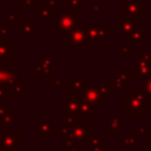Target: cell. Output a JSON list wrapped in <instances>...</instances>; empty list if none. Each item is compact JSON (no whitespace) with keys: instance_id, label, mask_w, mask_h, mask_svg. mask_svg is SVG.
Segmentation results:
<instances>
[{"instance_id":"17","label":"cell","mask_w":151,"mask_h":151,"mask_svg":"<svg viewBox=\"0 0 151 151\" xmlns=\"http://www.w3.org/2000/svg\"><path fill=\"white\" fill-rule=\"evenodd\" d=\"M63 144H64V146H66L68 150L72 149V147H74V142H73V139H72L71 137L63 138Z\"/></svg>"},{"instance_id":"8","label":"cell","mask_w":151,"mask_h":151,"mask_svg":"<svg viewBox=\"0 0 151 151\" xmlns=\"http://www.w3.org/2000/svg\"><path fill=\"white\" fill-rule=\"evenodd\" d=\"M63 122L65 125L72 127L73 125H76L79 122V113L78 112H68V111H64V118Z\"/></svg>"},{"instance_id":"11","label":"cell","mask_w":151,"mask_h":151,"mask_svg":"<svg viewBox=\"0 0 151 151\" xmlns=\"http://www.w3.org/2000/svg\"><path fill=\"white\" fill-rule=\"evenodd\" d=\"M15 112L14 111H8L5 116H1L0 117V126H4V125H7V126H13L15 124Z\"/></svg>"},{"instance_id":"15","label":"cell","mask_w":151,"mask_h":151,"mask_svg":"<svg viewBox=\"0 0 151 151\" xmlns=\"http://www.w3.org/2000/svg\"><path fill=\"white\" fill-rule=\"evenodd\" d=\"M7 42H2L1 45H0V58H1V63L2 61H5V60H7V58H5V57H7V50H8V47H6L5 45H6Z\"/></svg>"},{"instance_id":"5","label":"cell","mask_w":151,"mask_h":151,"mask_svg":"<svg viewBox=\"0 0 151 151\" xmlns=\"http://www.w3.org/2000/svg\"><path fill=\"white\" fill-rule=\"evenodd\" d=\"M80 98L83 100H86V101L93 104V105L100 103V100L103 99V97L100 96V93H99L97 87H88V86L81 92V97Z\"/></svg>"},{"instance_id":"4","label":"cell","mask_w":151,"mask_h":151,"mask_svg":"<svg viewBox=\"0 0 151 151\" xmlns=\"http://www.w3.org/2000/svg\"><path fill=\"white\" fill-rule=\"evenodd\" d=\"M53 133V124L51 120H38L35 125V136L38 138H50Z\"/></svg>"},{"instance_id":"2","label":"cell","mask_w":151,"mask_h":151,"mask_svg":"<svg viewBox=\"0 0 151 151\" xmlns=\"http://www.w3.org/2000/svg\"><path fill=\"white\" fill-rule=\"evenodd\" d=\"M77 18H78V14H67V11L65 8L64 13L59 15L58 19L54 21V27L59 29V33L72 31L74 28Z\"/></svg>"},{"instance_id":"7","label":"cell","mask_w":151,"mask_h":151,"mask_svg":"<svg viewBox=\"0 0 151 151\" xmlns=\"http://www.w3.org/2000/svg\"><path fill=\"white\" fill-rule=\"evenodd\" d=\"M81 103V98H68L64 100V111L68 112H78L79 113V106Z\"/></svg>"},{"instance_id":"9","label":"cell","mask_w":151,"mask_h":151,"mask_svg":"<svg viewBox=\"0 0 151 151\" xmlns=\"http://www.w3.org/2000/svg\"><path fill=\"white\" fill-rule=\"evenodd\" d=\"M79 113L80 114H84V116H94L96 114V110H94V105L86 101V100H83L81 99V103H80V106H79Z\"/></svg>"},{"instance_id":"1","label":"cell","mask_w":151,"mask_h":151,"mask_svg":"<svg viewBox=\"0 0 151 151\" xmlns=\"http://www.w3.org/2000/svg\"><path fill=\"white\" fill-rule=\"evenodd\" d=\"M20 147V132L0 131V151H15Z\"/></svg>"},{"instance_id":"12","label":"cell","mask_w":151,"mask_h":151,"mask_svg":"<svg viewBox=\"0 0 151 151\" xmlns=\"http://www.w3.org/2000/svg\"><path fill=\"white\" fill-rule=\"evenodd\" d=\"M86 39V35L84 34V31H78V29H76V31H73V33H72V35L70 37V42H72V44H86L84 40Z\"/></svg>"},{"instance_id":"10","label":"cell","mask_w":151,"mask_h":151,"mask_svg":"<svg viewBox=\"0 0 151 151\" xmlns=\"http://www.w3.org/2000/svg\"><path fill=\"white\" fill-rule=\"evenodd\" d=\"M122 144L124 147H138V140L134 137L133 132H129L125 137H123L122 139Z\"/></svg>"},{"instance_id":"22","label":"cell","mask_w":151,"mask_h":151,"mask_svg":"<svg viewBox=\"0 0 151 151\" xmlns=\"http://www.w3.org/2000/svg\"><path fill=\"white\" fill-rule=\"evenodd\" d=\"M91 151H106L101 145H99V146H93V147H91Z\"/></svg>"},{"instance_id":"13","label":"cell","mask_w":151,"mask_h":151,"mask_svg":"<svg viewBox=\"0 0 151 151\" xmlns=\"http://www.w3.org/2000/svg\"><path fill=\"white\" fill-rule=\"evenodd\" d=\"M127 8H129V14H133V15H137V12L139 11V12H142V8H143V6H142V4H139L138 1H131V0H129L127 1ZM138 17V15H137Z\"/></svg>"},{"instance_id":"6","label":"cell","mask_w":151,"mask_h":151,"mask_svg":"<svg viewBox=\"0 0 151 151\" xmlns=\"http://www.w3.org/2000/svg\"><path fill=\"white\" fill-rule=\"evenodd\" d=\"M122 130H123L122 116H113L110 120L106 122V131L107 132H120Z\"/></svg>"},{"instance_id":"20","label":"cell","mask_w":151,"mask_h":151,"mask_svg":"<svg viewBox=\"0 0 151 151\" xmlns=\"http://www.w3.org/2000/svg\"><path fill=\"white\" fill-rule=\"evenodd\" d=\"M145 92H146V94L151 96V79H147L145 81Z\"/></svg>"},{"instance_id":"16","label":"cell","mask_w":151,"mask_h":151,"mask_svg":"<svg viewBox=\"0 0 151 151\" xmlns=\"http://www.w3.org/2000/svg\"><path fill=\"white\" fill-rule=\"evenodd\" d=\"M138 134L142 137H149L150 136L149 126H139L138 127Z\"/></svg>"},{"instance_id":"23","label":"cell","mask_w":151,"mask_h":151,"mask_svg":"<svg viewBox=\"0 0 151 151\" xmlns=\"http://www.w3.org/2000/svg\"><path fill=\"white\" fill-rule=\"evenodd\" d=\"M70 151H79L77 147H72V149H70Z\"/></svg>"},{"instance_id":"3","label":"cell","mask_w":151,"mask_h":151,"mask_svg":"<svg viewBox=\"0 0 151 151\" xmlns=\"http://www.w3.org/2000/svg\"><path fill=\"white\" fill-rule=\"evenodd\" d=\"M90 132H91L90 126L85 125L84 122L79 120L76 125H73V126L71 127L70 137L73 139L74 143H77V142L88 143L90 139H91V137H90Z\"/></svg>"},{"instance_id":"25","label":"cell","mask_w":151,"mask_h":151,"mask_svg":"<svg viewBox=\"0 0 151 151\" xmlns=\"http://www.w3.org/2000/svg\"><path fill=\"white\" fill-rule=\"evenodd\" d=\"M99 1V0H98ZM100 1H109V0H100ZM110 1H114V0H110Z\"/></svg>"},{"instance_id":"19","label":"cell","mask_w":151,"mask_h":151,"mask_svg":"<svg viewBox=\"0 0 151 151\" xmlns=\"http://www.w3.org/2000/svg\"><path fill=\"white\" fill-rule=\"evenodd\" d=\"M88 143H90L91 147H93V146H99L100 143H101V138H100V137H92Z\"/></svg>"},{"instance_id":"24","label":"cell","mask_w":151,"mask_h":151,"mask_svg":"<svg viewBox=\"0 0 151 151\" xmlns=\"http://www.w3.org/2000/svg\"><path fill=\"white\" fill-rule=\"evenodd\" d=\"M143 151H151V147H144Z\"/></svg>"},{"instance_id":"21","label":"cell","mask_w":151,"mask_h":151,"mask_svg":"<svg viewBox=\"0 0 151 151\" xmlns=\"http://www.w3.org/2000/svg\"><path fill=\"white\" fill-rule=\"evenodd\" d=\"M8 111H9V106H8V105H6V106H0V117H1V116H5Z\"/></svg>"},{"instance_id":"14","label":"cell","mask_w":151,"mask_h":151,"mask_svg":"<svg viewBox=\"0 0 151 151\" xmlns=\"http://www.w3.org/2000/svg\"><path fill=\"white\" fill-rule=\"evenodd\" d=\"M70 133H71V127L65 125V124H63L58 130V137L61 138V139L66 138V137H70Z\"/></svg>"},{"instance_id":"18","label":"cell","mask_w":151,"mask_h":151,"mask_svg":"<svg viewBox=\"0 0 151 151\" xmlns=\"http://www.w3.org/2000/svg\"><path fill=\"white\" fill-rule=\"evenodd\" d=\"M11 91L8 88H5L4 86H0V99H8Z\"/></svg>"}]
</instances>
